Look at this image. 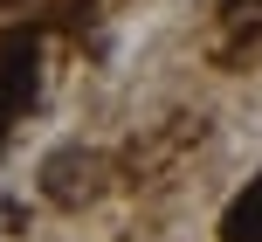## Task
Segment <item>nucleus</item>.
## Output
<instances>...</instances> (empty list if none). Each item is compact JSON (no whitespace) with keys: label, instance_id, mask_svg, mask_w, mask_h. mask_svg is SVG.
<instances>
[{"label":"nucleus","instance_id":"obj_5","mask_svg":"<svg viewBox=\"0 0 262 242\" xmlns=\"http://www.w3.org/2000/svg\"><path fill=\"white\" fill-rule=\"evenodd\" d=\"M0 7H14V0H0Z\"/></svg>","mask_w":262,"mask_h":242},{"label":"nucleus","instance_id":"obj_1","mask_svg":"<svg viewBox=\"0 0 262 242\" xmlns=\"http://www.w3.org/2000/svg\"><path fill=\"white\" fill-rule=\"evenodd\" d=\"M41 194H49L55 208H83L104 194V159L83 146H55L49 159H41Z\"/></svg>","mask_w":262,"mask_h":242},{"label":"nucleus","instance_id":"obj_2","mask_svg":"<svg viewBox=\"0 0 262 242\" xmlns=\"http://www.w3.org/2000/svg\"><path fill=\"white\" fill-rule=\"evenodd\" d=\"M221 242H262V173L235 194V201H228V215H221Z\"/></svg>","mask_w":262,"mask_h":242},{"label":"nucleus","instance_id":"obj_3","mask_svg":"<svg viewBox=\"0 0 262 242\" xmlns=\"http://www.w3.org/2000/svg\"><path fill=\"white\" fill-rule=\"evenodd\" d=\"M7 63H35V35H7ZM7 90L28 97L35 90V69H7Z\"/></svg>","mask_w":262,"mask_h":242},{"label":"nucleus","instance_id":"obj_4","mask_svg":"<svg viewBox=\"0 0 262 242\" xmlns=\"http://www.w3.org/2000/svg\"><path fill=\"white\" fill-rule=\"evenodd\" d=\"M228 28H242V35H262V0H221Z\"/></svg>","mask_w":262,"mask_h":242}]
</instances>
